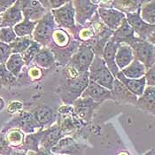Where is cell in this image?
<instances>
[{
  "label": "cell",
  "instance_id": "8992f818",
  "mask_svg": "<svg viewBox=\"0 0 155 155\" xmlns=\"http://www.w3.org/2000/svg\"><path fill=\"white\" fill-rule=\"evenodd\" d=\"M134 60H138L145 67L146 70L155 65V46L148 41L140 40L131 45Z\"/></svg>",
  "mask_w": 155,
  "mask_h": 155
},
{
  "label": "cell",
  "instance_id": "9a60e30c",
  "mask_svg": "<svg viewBox=\"0 0 155 155\" xmlns=\"http://www.w3.org/2000/svg\"><path fill=\"white\" fill-rule=\"evenodd\" d=\"M112 92L114 96V100L120 104H131L137 106L138 97L130 92L117 78L114 79Z\"/></svg>",
  "mask_w": 155,
  "mask_h": 155
},
{
  "label": "cell",
  "instance_id": "60d3db41",
  "mask_svg": "<svg viewBox=\"0 0 155 155\" xmlns=\"http://www.w3.org/2000/svg\"><path fill=\"white\" fill-rule=\"evenodd\" d=\"M147 41H148L149 43H151L153 45H154L155 46V30L153 32V33H152V35L148 37Z\"/></svg>",
  "mask_w": 155,
  "mask_h": 155
},
{
  "label": "cell",
  "instance_id": "ab89813d",
  "mask_svg": "<svg viewBox=\"0 0 155 155\" xmlns=\"http://www.w3.org/2000/svg\"><path fill=\"white\" fill-rule=\"evenodd\" d=\"M15 1H5L0 0V14L5 12L7 9H9L11 6L14 5Z\"/></svg>",
  "mask_w": 155,
  "mask_h": 155
},
{
  "label": "cell",
  "instance_id": "d6a6232c",
  "mask_svg": "<svg viewBox=\"0 0 155 155\" xmlns=\"http://www.w3.org/2000/svg\"><path fill=\"white\" fill-rule=\"evenodd\" d=\"M17 38L12 28H0V42L10 45Z\"/></svg>",
  "mask_w": 155,
  "mask_h": 155
},
{
  "label": "cell",
  "instance_id": "74e56055",
  "mask_svg": "<svg viewBox=\"0 0 155 155\" xmlns=\"http://www.w3.org/2000/svg\"><path fill=\"white\" fill-rule=\"evenodd\" d=\"M11 152L7 140L3 134H0V154L9 155Z\"/></svg>",
  "mask_w": 155,
  "mask_h": 155
},
{
  "label": "cell",
  "instance_id": "44dd1931",
  "mask_svg": "<svg viewBox=\"0 0 155 155\" xmlns=\"http://www.w3.org/2000/svg\"><path fill=\"white\" fill-rule=\"evenodd\" d=\"M144 1H137V0H117V1H113V8L118 10L119 12H122L124 14L128 13H133V12H137L141 6L143 5Z\"/></svg>",
  "mask_w": 155,
  "mask_h": 155
},
{
  "label": "cell",
  "instance_id": "ba28073f",
  "mask_svg": "<svg viewBox=\"0 0 155 155\" xmlns=\"http://www.w3.org/2000/svg\"><path fill=\"white\" fill-rule=\"evenodd\" d=\"M140 9L137 12L125 14L126 20L133 28L137 36L141 40L147 41L148 37L155 30V25H150L143 21L140 16Z\"/></svg>",
  "mask_w": 155,
  "mask_h": 155
},
{
  "label": "cell",
  "instance_id": "4dcf8cb0",
  "mask_svg": "<svg viewBox=\"0 0 155 155\" xmlns=\"http://www.w3.org/2000/svg\"><path fill=\"white\" fill-rule=\"evenodd\" d=\"M41 48H42V45L33 40L30 46L27 49V51L24 52L23 54H21V56L23 58L24 63H25V66H28L31 62H33L35 57L36 56V54L39 52Z\"/></svg>",
  "mask_w": 155,
  "mask_h": 155
},
{
  "label": "cell",
  "instance_id": "e575fe53",
  "mask_svg": "<svg viewBox=\"0 0 155 155\" xmlns=\"http://www.w3.org/2000/svg\"><path fill=\"white\" fill-rule=\"evenodd\" d=\"M11 54H12V51H11L9 45L0 42V65L5 64Z\"/></svg>",
  "mask_w": 155,
  "mask_h": 155
},
{
  "label": "cell",
  "instance_id": "83f0119b",
  "mask_svg": "<svg viewBox=\"0 0 155 155\" xmlns=\"http://www.w3.org/2000/svg\"><path fill=\"white\" fill-rule=\"evenodd\" d=\"M37 22L31 21L27 18H24L23 21L17 24L14 28V33L17 37H25V36H32L33 31L36 28Z\"/></svg>",
  "mask_w": 155,
  "mask_h": 155
},
{
  "label": "cell",
  "instance_id": "8d00e7d4",
  "mask_svg": "<svg viewBox=\"0 0 155 155\" xmlns=\"http://www.w3.org/2000/svg\"><path fill=\"white\" fill-rule=\"evenodd\" d=\"M144 77H145L147 86L155 87V65H153L152 68H150L148 70H146Z\"/></svg>",
  "mask_w": 155,
  "mask_h": 155
},
{
  "label": "cell",
  "instance_id": "2e32d148",
  "mask_svg": "<svg viewBox=\"0 0 155 155\" xmlns=\"http://www.w3.org/2000/svg\"><path fill=\"white\" fill-rule=\"evenodd\" d=\"M119 44L110 39L107 42V44L106 45L103 54H102V59L105 61L109 71L111 72V74L114 75V78L116 77V75L120 72V69L115 63V55H116V51L119 48Z\"/></svg>",
  "mask_w": 155,
  "mask_h": 155
},
{
  "label": "cell",
  "instance_id": "ac0fdd59",
  "mask_svg": "<svg viewBox=\"0 0 155 155\" xmlns=\"http://www.w3.org/2000/svg\"><path fill=\"white\" fill-rule=\"evenodd\" d=\"M137 107L155 116V87L145 88L142 96L137 98Z\"/></svg>",
  "mask_w": 155,
  "mask_h": 155
},
{
  "label": "cell",
  "instance_id": "603a6c76",
  "mask_svg": "<svg viewBox=\"0 0 155 155\" xmlns=\"http://www.w3.org/2000/svg\"><path fill=\"white\" fill-rule=\"evenodd\" d=\"M33 62L38 66L39 68H51L54 62H55V58L52 53V51L48 47L41 48L39 52L36 54Z\"/></svg>",
  "mask_w": 155,
  "mask_h": 155
},
{
  "label": "cell",
  "instance_id": "52a82bcc",
  "mask_svg": "<svg viewBox=\"0 0 155 155\" xmlns=\"http://www.w3.org/2000/svg\"><path fill=\"white\" fill-rule=\"evenodd\" d=\"M99 1L75 0L73 5L75 12V23L84 26L90 21L97 12Z\"/></svg>",
  "mask_w": 155,
  "mask_h": 155
},
{
  "label": "cell",
  "instance_id": "30bf717a",
  "mask_svg": "<svg viewBox=\"0 0 155 155\" xmlns=\"http://www.w3.org/2000/svg\"><path fill=\"white\" fill-rule=\"evenodd\" d=\"M14 127L21 129L22 131L26 132V133H33L36 129L40 128L41 126L36 121L32 113L21 112L15 118L12 120V121H10L7 124L6 128L11 129V128H14Z\"/></svg>",
  "mask_w": 155,
  "mask_h": 155
},
{
  "label": "cell",
  "instance_id": "4316f807",
  "mask_svg": "<svg viewBox=\"0 0 155 155\" xmlns=\"http://www.w3.org/2000/svg\"><path fill=\"white\" fill-rule=\"evenodd\" d=\"M5 65L6 69L17 78V77H19L21 72L25 66V63H24L21 54L13 53V54L10 55V57L6 60Z\"/></svg>",
  "mask_w": 155,
  "mask_h": 155
},
{
  "label": "cell",
  "instance_id": "7402d4cb",
  "mask_svg": "<svg viewBox=\"0 0 155 155\" xmlns=\"http://www.w3.org/2000/svg\"><path fill=\"white\" fill-rule=\"evenodd\" d=\"M122 74L130 79H139L145 75L146 68L141 62L134 60L131 63L121 70Z\"/></svg>",
  "mask_w": 155,
  "mask_h": 155
},
{
  "label": "cell",
  "instance_id": "e0dca14e",
  "mask_svg": "<svg viewBox=\"0 0 155 155\" xmlns=\"http://www.w3.org/2000/svg\"><path fill=\"white\" fill-rule=\"evenodd\" d=\"M74 108L76 116L80 120H89L91 118L93 110L95 109L98 104L93 102L89 98H77L74 103Z\"/></svg>",
  "mask_w": 155,
  "mask_h": 155
},
{
  "label": "cell",
  "instance_id": "9c48e42d",
  "mask_svg": "<svg viewBox=\"0 0 155 155\" xmlns=\"http://www.w3.org/2000/svg\"><path fill=\"white\" fill-rule=\"evenodd\" d=\"M82 98H89L95 102L97 104L100 105L102 102L107 100V99H113L114 96L113 92L107 89L98 85L94 82L90 81L88 86L84 91V92L81 95Z\"/></svg>",
  "mask_w": 155,
  "mask_h": 155
},
{
  "label": "cell",
  "instance_id": "f1b7e54d",
  "mask_svg": "<svg viewBox=\"0 0 155 155\" xmlns=\"http://www.w3.org/2000/svg\"><path fill=\"white\" fill-rule=\"evenodd\" d=\"M140 16L144 22L155 25V1L144 2L140 9Z\"/></svg>",
  "mask_w": 155,
  "mask_h": 155
},
{
  "label": "cell",
  "instance_id": "836d02e7",
  "mask_svg": "<svg viewBox=\"0 0 155 155\" xmlns=\"http://www.w3.org/2000/svg\"><path fill=\"white\" fill-rule=\"evenodd\" d=\"M23 140V134L17 130H12L7 134V142L12 145H18L22 143Z\"/></svg>",
  "mask_w": 155,
  "mask_h": 155
},
{
  "label": "cell",
  "instance_id": "d6986e66",
  "mask_svg": "<svg viewBox=\"0 0 155 155\" xmlns=\"http://www.w3.org/2000/svg\"><path fill=\"white\" fill-rule=\"evenodd\" d=\"M115 78H117L130 92L137 96V97L142 96L146 88V81L144 76L139 79H130L125 77L122 74V73L120 71Z\"/></svg>",
  "mask_w": 155,
  "mask_h": 155
},
{
  "label": "cell",
  "instance_id": "3957f363",
  "mask_svg": "<svg viewBox=\"0 0 155 155\" xmlns=\"http://www.w3.org/2000/svg\"><path fill=\"white\" fill-rule=\"evenodd\" d=\"M51 12L58 26L68 29L69 33L77 37L80 28H78L79 27L75 23V12L73 1H68L64 5L58 9L51 10Z\"/></svg>",
  "mask_w": 155,
  "mask_h": 155
},
{
  "label": "cell",
  "instance_id": "7a4b0ae2",
  "mask_svg": "<svg viewBox=\"0 0 155 155\" xmlns=\"http://www.w3.org/2000/svg\"><path fill=\"white\" fill-rule=\"evenodd\" d=\"M88 73L90 81L94 82L111 91H113L115 78L109 71L105 61L101 57H94Z\"/></svg>",
  "mask_w": 155,
  "mask_h": 155
},
{
  "label": "cell",
  "instance_id": "ee69618b",
  "mask_svg": "<svg viewBox=\"0 0 155 155\" xmlns=\"http://www.w3.org/2000/svg\"><path fill=\"white\" fill-rule=\"evenodd\" d=\"M154 52H155V51H154Z\"/></svg>",
  "mask_w": 155,
  "mask_h": 155
},
{
  "label": "cell",
  "instance_id": "484cf974",
  "mask_svg": "<svg viewBox=\"0 0 155 155\" xmlns=\"http://www.w3.org/2000/svg\"><path fill=\"white\" fill-rule=\"evenodd\" d=\"M51 39H52V44H49L48 48L65 49L70 45L69 35L63 29L56 28L52 34Z\"/></svg>",
  "mask_w": 155,
  "mask_h": 155
},
{
  "label": "cell",
  "instance_id": "5bb4252c",
  "mask_svg": "<svg viewBox=\"0 0 155 155\" xmlns=\"http://www.w3.org/2000/svg\"><path fill=\"white\" fill-rule=\"evenodd\" d=\"M1 24L0 28H14L17 24L23 21V14L21 11L20 1H15L14 5L0 14Z\"/></svg>",
  "mask_w": 155,
  "mask_h": 155
},
{
  "label": "cell",
  "instance_id": "6da1fadb",
  "mask_svg": "<svg viewBox=\"0 0 155 155\" xmlns=\"http://www.w3.org/2000/svg\"><path fill=\"white\" fill-rule=\"evenodd\" d=\"M89 73L85 72L76 77H67L60 85V97L66 104H73L86 89L89 84Z\"/></svg>",
  "mask_w": 155,
  "mask_h": 155
},
{
  "label": "cell",
  "instance_id": "b9f144b4",
  "mask_svg": "<svg viewBox=\"0 0 155 155\" xmlns=\"http://www.w3.org/2000/svg\"><path fill=\"white\" fill-rule=\"evenodd\" d=\"M4 107H5V101H4V99L0 97V111L3 110Z\"/></svg>",
  "mask_w": 155,
  "mask_h": 155
},
{
  "label": "cell",
  "instance_id": "d4e9b609",
  "mask_svg": "<svg viewBox=\"0 0 155 155\" xmlns=\"http://www.w3.org/2000/svg\"><path fill=\"white\" fill-rule=\"evenodd\" d=\"M32 114L41 127L51 123L54 119V114L51 108L47 106H40L33 110Z\"/></svg>",
  "mask_w": 155,
  "mask_h": 155
},
{
  "label": "cell",
  "instance_id": "f35d334b",
  "mask_svg": "<svg viewBox=\"0 0 155 155\" xmlns=\"http://www.w3.org/2000/svg\"><path fill=\"white\" fill-rule=\"evenodd\" d=\"M41 69L37 68H32L28 70V76L32 79V80H38L41 77Z\"/></svg>",
  "mask_w": 155,
  "mask_h": 155
},
{
  "label": "cell",
  "instance_id": "7c38bea8",
  "mask_svg": "<svg viewBox=\"0 0 155 155\" xmlns=\"http://www.w3.org/2000/svg\"><path fill=\"white\" fill-rule=\"evenodd\" d=\"M111 40L117 44H126L131 46L133 44L139 42L141 39L136 36L133 28L128 23L126 18L122 21L120 27L114 32Z\"/></svg>",
  "mask_w": 155,
  "mask_h": 155
},
{
  "label": "cell",
  "instance_id": "4fadbf2b",
  "mask_svg": "<svg viewBox=\"0 0 155 155\" xmlns=\"http://www.w3.org/2000/svg\"><path fill=\"white\" fill-rule=\"evenodd\" d=\"M20 4L23 18H27L31 21L38 22L48 12L40 1H20Z\"/></svg>",
  "mask_w": 155,
  "mask_h": 155
},
{
  "label": "cell",
  "instance_id": "277c9868",
  "mask_svg": "<svg viewBox=\"0 0 155 155\" xmlns=\"http://www.w3.org/2000/svg\"><path fill=\"white\" fill-rule=\"evenodd\" d=\"M56 29V22L52 16V13L48 12L36 24L33 31V40L45 47L51 43V39L54 30Z\"/></svg>",
  "mask_w": 155,
  "mask_h": 155
},
{
  "label": "cell",
  "instance_id": "f546056e",
  "mask_svg": "<svg viewBox=\"0 0 155 155\" xmlns=\"http://www.w3.org/2000/svg\"><path fill=\"white\" fill-rule=\"evenodd\" d=\"M32 42H33L32 36L17 37L12 43L9 45L12 54H13V53L23 54L24 52L27 51V49L30 46Z\"/></svg>",
  "mask_w": 155,
  "mask_h": 155
},
{
  "label": "cell",
  "instance_id": "7bdbcfd3",
  "mask_svg": "<svg viewBox=\"0 0 155 155\" xmlns=\"http://www.w3.org/2000/svg\"><path fill=\"white\" fill-rule=\"evenodd\" d=\"M28 155H46V154H45V153H33V152H29V153H28Z\"/></svg>",
  "mask_w": 155,
  "mask_h": 155
},
{
  "label": "cell",
  "instance_id": "cb8c5ba5",
  "mask_svg": "<svg viewBox=\"0 0 155 155\" xmlns=\"http://www.w3.org/2000/svg\"><path fill=\"white\" fill-rule=\"evenodd\" d=\"M62 133H63L62 130L58 126L49 129L48 130L45 131L44 133V136L41 139L42 144L44 145V147L45 149H47V148L50 149V148L53 147V145H55L58 143L59 140L62 137V136H63Z\"/></svg>",
  "mask_w": 155,
  "mask_h": 155
},
{
  "label": "cell",
  "instance_id": "8fae6325",
  "mask_svg": "<svg viewBox=\"0 0 155 155\" xmlns=\"http://www.w3.org/2000/svg\"><path fill=\"white\" fill-rule=\"evenodd\" d=\"M97 14L101 21L113 31H115L121 24L122 21L126 18L124 13L119 12L114 8L98 7Z\"/></svg>",
  "mask_w": 155,
  "mask_h": 155
},
{
  "label": "cell",
  "instance_id": "d590c367",
  "mask_svg": "<svg viewBox=\"0 0 155 155\" xmlns=\"http://www.w3.org/2000/svg\"><path fill=\"white\" fill-rule=\"evenodd\" d=\"M23 108V104L21 102V101H18V100H14L12 101L6 107V111L8 114H20L21 112H22Z\"/></svg>",
  "mask_w": 155,
  "mask_h": 155
},
{
  "label": "cell",
  "instance_id": "1f68e13d",
  "mask_svg": "<svg viewBox=\"0 0 155 155\" xmlns=\"http://www.w3.org/2000/svg\"><path fill=\"white\" fill-rule=\"evenodd\" d=\"M5 64L0 65V85L10 86L16 82L17 78L6 69Z\"/></svg>",
  "mask_w": 155,
  "mask_h": 155
},
{
  "label": "cell",
  "instance_id": "ffe728a7",
  "mask_svg": "<svg viewBox=\"0 0 155 155\" xmlns=\"http://www.w3.org/2000/svg\"><path fill=\"white\" fill-rule=\"evenodd\" d=\"M133 60L134 53L131 46L126 44H120L115 55V63L120 71L128 67Z\"/></svg>",
  "mask_w": 155,
  "mask_h": 155
},
{
  "label": "cell",
  "instance_id": "5b68a950",
  "mask_svg": "<svg viewBox=\"0 0 155 155\" xmlns=\"http://www.w3.org/2000/svg\"><path fill=\"white\" fill-rule=\"evenodd\" d=\"M94 57L95 55L92 50L85 44H82L72 55L68 62V67L79 74H84L89 71Z\"/></svg>",
  "mask_w": 155,
  "mask_h": 155
}]
</instances>
